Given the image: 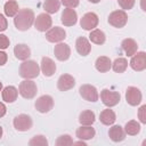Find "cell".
I'll return each instance as SVG.
<instances>
[{
    "label": "cell",
    "instance_id": "6da1fadb",
    "mask_svg": "<svg viewBox=\"0 0 146 146\" xmlns=\"http://www.w3.org/2000/svg\"><path fill=\"white\" fill-rule=\"evenodd\" d=\"M34 13L32 9L24 8L19 9L18 13L14 16V24L19 31H27L34 23Z\"/></svg>",
    "mask_w": 146,
    "mask_h": 146
},
{
    "label": "cell",
    "instance_id": "7a4b0ae2",
    "mask_svg": "<svg viewBox=\"0 0 146 146\" xmlns=\"http://www.w3.org/2000/svg\"><path fill=\"white\" fill-rule=\"evenodd\" d=\"M40 74V66L35 60H23L19 66V75L24 79H34Z\"/></svg>",
    "mask_w": 146,
    "mask_h": 146
},
{
    "label": "cell",
    "instance_id": "3957f363",
    "mask_svg": "<svg viewBox=\"0 0 146 146\" xmlns=\"http://www.w3.org/2000/svg\"><path fill=\"white\" fill-rule=\"evenodd\" d=\"M18 92L21 94V96L23 98H26V99L33 98L38 92V88H36L35 82H33L30 79H25L24 81H22L19 83Z\"/></svg>",
    "mask_w": 146,
    "mask_h": 146
},
{
    "label": "cell",
    "instance_id": "277c9868",
    "mask_svg": "<svg viewBox=\"0 0 146 146\" xmlns=\"http://www.w3.org/2000/svg\"><path fill=\"white\" fill-rule=\"evenodd\" d=\"M107 21H108L110 25H112L113 27L121 29L127 24L128 15H127L125 10H114V11H112L110 14Z\"/></svg>",
    "mask_w": 146,
    "mask_h": 146
},
{
    "label": "cell",
    "instance_id": "5b68a950",
    "mask_svg": "<svg viewBox=\"0 0 146 146\" xmlns=\"http://www.w3.org/2000/svg\"><path fill=\"white\" fill-rule=\"evenodd\" d=\"M100 99L105 106L113 107L119 104L121 99V95L117 91H112L110 89H103L100 91Z\"/></svg>",
    "mask_w": 146,
    "mask_h": 146
},
{
    "label": "cell",
    "instance_id": "8992f818",
    "mask_svg": "<svg viewBox=\"0 0 146 146\" xmlns=\"http://www.w3.org/2000/svg\"><path fill=\"white\" fill-rule=\"evenodd\" d=\"M34 27L35 30L40 31V32H46L51 27L52 24V18L50 17L49 14L47 13H42L39 14L35 18H34Z\"/></svg>",
    "mask_w": 146,
    "mask_h": 146
},
{
    "label": "cell",
    "instance_id": "52a82bcc",
    "mask_svg": "<svg viewBox=\"0 0 146 146\" xmlns=\"http://www.w3.org/2000/svg\"><path fill=\"white\" fill-rule=\"evenodd\" d=\"M34 106H35V110L38 112H40V113H48L54 107V99L49 95H43V96L39 97L35 100Z\"/></svg>",
    "mask_w": 146,
    "mask_h": 146
},
{
    "label": "cell",
    "instance_id": "ba28073f",
    "mask_svg": "<svg viewBox=\"0 0 146 146\" xmlns=\"http://www.w3.org/2000/svg\"><path fill=\"white\" fill-rule=\"evenodd\" d=\"M13 124L17 131H27L32 128L33 122L31 116H29L27 114H18L17 116H15Z\"/></svg>",
    "mask_w": 146,
    "mask_h": 146
},
{
    "label": "cell",
    "instance_id": "9c48e42d",
    "mask_svg": "<svg viewBox=\"0 0 146 146\" xmlns=\"http://www.w3.org/2000/svg\"><path fill=\"white\" fill-rule=\"evenodd\" d=\"M98 23H99L98 16L95 13H92V11L86 13L82 16V18L80 19V25L86 31H91V30L96 29L97 25H98Z\"/></svg>",
    "mask_w": 146,
    "mask_h": 146
},
{
    "label": "cell",
    "instance_id": "30bf717a",
    "mask_svg": "<svg viewBox=\"0 0 146 146\" xmlns=\"http://www.w3.org/2000/svg\"><path fill=\"white\" fill-rule=\"evenodd\" d=\"M65 38H66V32L63 27L55 26V27H50L48 31H46V39L49 42L58 43V42H62Z\"/></svg>",
    "mask_w": 146,
    "mask_h": 146
},
{
    "label": "cell",
    "instance_id": "8fae6325",
    "mask_svg": "<svg viewBox=\"0 0 146 146\" xmlns=\"http://www.w3.org/2000/svg\"><path fill=\"white\" fill-rule=\"evenodd\" d=\"M130 66L133 71L141 72L146 68V52L145 51H137L133 56H131Z\"/></svg>",
    "mask_w": 146,
    "mask_h": 146
},
{
    "label": "cell",
    "instance_id": "7c38bea8",
    "mask_svg": "<svg viewBox=\"0 0 146 146\" xmlns=\"http://www.w3.org/2000/svg\"><path fill=\"white\" fill-rule=\"evenodd\" d=\"M143 95L137 87H128L125 90V100L130 106H137L141 103Z\"/></svg>",
    "mask_w": 146,
    "mask_h": 146
},
{
    "label": "cell",
    "instance_id": "4fadbf2b",
    "mask_svg": "<svg viewBox=\"0 0 146 146\" xmlns=\"http://www.w3.org/2000/svg\"><path fill=\"white\" fill-rule=\"evenodd\" d=\"M79 92L83 99H86L88 102H92V103L97 102L98 97H99L96 87H94L91 84H82L79 89Z\"/></svg>",
    "mask_w": 146,
    "mask_h": 146
},
{
    "label": "cell",
    "instance_id": "5bb4252c",
    "mask_svg": "<svg viewBox=\"0 0 146 146\" xmlns=\"http://www.w3.org/2000/svg\"><path fill=\"white\" fill-rule=\"evenodd\" d=\"M54 54H55V57L60 60V62H65L70 58L71 56V48L67 43H64V42H58L55 48H54Z\"/></svg>",
    "mask_w": 146,
    "mask_h": 146
},
{
    "label": "cell",
    "instance_id": "9a60e30c",
    "mask_svg": "<svg viewBox=\"0 0 146 146\" xmlns=\"http://www.w3.org/2000/svg\"><path fill=\"white\" fill-rule=\"evenodd\" d=\"M60 21H62L64 26H73V25H75L76 22H78L76 11L73 8L64 9L63 13H62V16H60Z\"/></svg>",
    "mask_w": 146,
    "mask_h": 146
},
{
    "label": "cell",
    "instance_id": "2e32d148",
    "mask_svg": "<svg viewBox=\"0 0 146 146\" xmlns=\"http://www.w3.org/2000/svg\"><path fill=\"white\" fill-rule=\"evenodd\" d=\"M75 86V79L71 74H62L57 80V88L60 91H67Z\"/></svg>",
    "mask_w": 146,
    "mask_h": 146
},
{
    "label": "cell",
    "instance_id": "e0dca14e",
    "mask_svg": "<svg viewBox=\"0 0 146 146\" xmlns=\"http://www.w3.org/2000/svg\"><path fill=\"white\" fill-rule=\"evenodd\" d=\"M40 70L43 73L44 76L49 78V76L55 74V72H56V64H55V62L50 57H42Z\"/></svg>",
    "mask_w": 146,
    "mask_h": 146
},
{
    "label": "cell",
    "instance_id": "ac0fdd59",
    "mask_svg": "<svg viewBox=\"0 0 146 146\" xmlns=\"http://www.w3.org/2000/svg\"><path fill=\"white\" fill-rule=\"evenodd\" d=\"M75 49L81 56H88L91 51V44L84 36H79L75 41Z\"/></svg>",
    "mask_w": 146,
    "mask_h": 146
},
{
    "label": "cell",
    "instance_id": "d6986e66",
    "mask_svg": "<svg viewBox=\"0 0 146 146\" xmlns=\"http://www.w3.org/2000/svg\"><path fill=\"white\" fill-rule=\"evenodd\" d=\"M121 48L122 50L125 52V55L128 57H131L133 56L137 51H138V44L137 42L131 39V38H128V39H124L122 42H121Z\"/></svg>",
    "mask_w": 146,
    "mask_h": 146
},
{
    "label": "cell",
    "instance_id": "ffe728a7",
    "mask_svg": "<svg viewBox=\"0 0 146 146\" xmlns=\"http://www.w3.org/2000/svg\"><path fill=\"white\" fill-rule=\"evenodd\" d=\"M14 55L19 60H26L31 56V49L25 43H18L14 48Z\"/></svg>",
    "mask_w": 146,
    "mask_h": 146
},
{
    "label": "cell",
    "instance_id": "44dd1931",
    "mask_svg": "<svg viewBox=\"0 0 146 146\" xmlns=\"http://www.w3.org/2000/svg\"><path fill=\"white\" fill-rule=\"evenodd\" d=\"M75 135H76V137L79 139L89 140V139H92L95 137L96 131H95V129L91 125H81L80 128L76 129Z\"/></svg>",
    "mask_w": 146,
    "mask_h": 146
},
{
    "label": "cell",
    "instance_id": "7402d4cb",
    "mask_svg": "<svg viewBox=\"0 0 146 146\" xmlns=\"http://www.w3.org/2000/svg\"><path fill=\"white\" fill-rule=\"evenodd\" d=\"M108 136L114 143H119L124 140L125 138V131L121 125H113L108 130Z\"/></svg>",
    "mask_w": 146,
    "mask_h": 146
},
{
    "label": "cell",
    "instance_id": "603a6c76",
    "mask_svg": "<svg viewBox=\"0 0 146 146\" xmlns=\"http://www.w3.org/2000/svg\"><path fill=\"white\" fill-rule=\"evenodd\" d=\"M111 66H112V62H111L110 57H107V56H100L95 62V67L100 73L108 72L111 70Z\"/></svg>",
    "mask_w": 146,
    "mask_h": 146
},
{
    "label": "cell",
    "instance_id": "cb8c5ba5",
    "mask_svg": "<svg viewBox=\"0 0 146 146\" xmlns=\"http://www.w3.org/2000/svg\"><path fill=\"white\" fill-rule=\"evenodd\" d=\"M99 120H100V122H102L104 125H112V124L115 122V120H116V115H115V113H114L112 110H110V107H108V108H106V110H104V111L100 112V114H99Z\"/></svg>",
    "mask_w": 146,
    "mask_h": 146
},
{
    "label": "cell",
    "instance_id": "d4e9b609",
    "mask_svg": "<svg viewBox=\"0 0 146 146\" xmlns=\"http://www.w3.org/2000/svg\"><path fill=\"white\" fill-rule=\"evenodd\" d=\"M18 90L14 86H8L2 90V99L6 103H14L17 99Z\"/></svg>",
    "mask_w": 146,
    "mask_h": 146
},
{
    "label": "cell",
    "instance_id": "484cf974",
    "mask_svg": "<svg viewBox=\"0 0 146 146\" xmlns=\"http://www.w3.org/2000/svg\"><path fill=\"white\" fill-rule=\"evenodd\" d=\"M96 120L95 113L90 110H86L82 111L79 115V122L81 125H91Z\"/></svg>",
    "mask_w": 146,
    "mask_h": 146
},
{
    "label": "cell",
    "instance_id": "4316f807",
    "mask_svg": "<svg viewBox=\"0 0 146 146\" xmlns=\"http://www.w3.org/2000/svg\"><path fill=\"white\" fill-rule=\"evenodd\" d=\"M89 40L95 44H104L105 41H106V35L102 30L94 29V30L90 31Z\"/></svg>",
    "mask_w": 146,
    "mask_h": 146
},
{
    "label": "cell",
    "instance_id": "83f0119b",
    "mask_svg": "<svg viewBox=\"0 0 146 146\" xmlns=\"http://www.w3.org/2000/svg\"><path fill=\"white\" fill-rule=\"evenodd\" d=\"M19 8H18V3L15 1V0H9L5 3V7H3V11H5V15L8 16V17H14L17 13H18Z\"/></svg>",
    "mask_w": 146,
    "mask_h": 146
},
{
    "label": "cell",
    "instance_id": "f1b7e54d",
    "mask_svg": "<svg viewBox=\"0 0 146 146\" xmlns=\"http://www.w3.org/2000/svg\"><path fill=\"white\" fill-rule=\"evenodd\" d=\"M124 131H125V133L129 135V136H136V135H138L139 131H140V124H139L137 121H135V120H130V121H128V122L125 123V125H124Z\"/></svg>",
    "mask_w": 146,
    "mask_h": 146
},
{
    "label": "cell",
    "instance_id": "f546056e",
    "mask_svg": "<svg viewBox=\"0 0 146 146\" xmlns=\"http://www.w3.org/2000/svg\"><path fill=\"white\" fill-rule=\"evenodd\" d=\"M111 67L116 73H123L127 70V67H128V60L125 58H123V57H119V58H116L112 63V66Z\"/></svg>",
    "mask_w": 146,
    "mask_h": 146
},
{
    "label": "cell",
    "instance_id": "4dcf8cb0",
    "mask_svg": "<svg viewBox=\"0 0 146 146\" xmlns=\"http://www.w3.org/2000/svg\"><path fill=\"white\" fill-rule=\"evenodd\" d=\"M60 1L59 0H46L43 2V9L47 14H55L59 10Z\"/></svg>",
    "mask_w": 146,
    "mask_h": 146
},
{
    "label": "cell",
    "instance_id": "1f68e13d",
    "mask_svg": "<svg viewBox=\"0 0 146 146\" xmlns=\"http://www.w3.org/2000/svg\"><path fill=\"white\" fill-rule=\"evenodd\" d=\"M30 146H47L48 145V140L44 136L42 135H36L34 137H32L29 141Z\"/></svg>",
    "mask_w": 146,
    "mask_h": 146
},
{
    "label": "cell",
    "instance_id": "d6a6232c",
    "mask_svg": "<svg viewBox=\"0 0 146 146\" xmlns=\"http://www.w3.org/2000/svg\"><path fill=\"white\" fill-rule=\"evenodd\" d=\"M73 145V139L70 135H62L56 140V146H70Z\"/></svg>",
    "mask_w": 146,
    "mask_h": 146
},
{
    "label": "cell",
    "instance_id": "836d02e7",
    "mask_svg": "<svg viewBox=\"0 0 146 146\" xmlns=\"http://www.w3.org/2000/svg\"><path fill=\"white\" fill-rule=\"evenodd\" d=\"M117 2L123 10L132 9V7L135 6V0H117Z\"/></svg>",
    "mask_w": 146,
    "mask_h": 146
},
{
    "label": "cell",
    "instance_id": "e575fe53",
    "mask_svg": "<svg viewBox=\"0 0 146 146\" xmlns=\"http://www.w3.org/2000/svg\"><path fill=\"white\" fill-rule=\"evenodd\" d=\"M60 2H62V5L65 6L66 8H73V9H74L75 7L79 6L80 0H60Z\"/></svg>",
    "mask_w": 146,
    "mask_h": 146
},
{
    "label": "cell",
    "instance_id": "d590c367",
    "mask_svg": "<svg viewBox=\"0 0 146 146\" xmlns=\"http://www.w3.org/2000/svg\"><path fill=\"white\" fill-rule=\"evenodd\" d=\"M138 119L141 123H146V105H141L138 111Z\"/></svg>",
    "mask_w": 146,
    "mask_h": 146
},
{
    "label": "cell",
    "instance_id": "8d00e7d4",
    "mask_svg": "<svg viewBox=\"0 0 146 146\" xmlns=\"http://www.w3.org/2000/svg\"><path fill=\"white\" fill-rule=\"evenodd\" d=\"M9 43H10V41H9L8 36L5 34H0V49H2V50L7 49L9 47Z\"/></svg>",
    "mask_w": 146,
    "mask_h": 146
},
{
    "label": "cell",
    "instance_id": "74e56055",
    "mask_svg": "<svg viewBox=\"0 0 146 146\" xmlns=\"http://www.w3.org/2000/svg\"><path fill=\"white\" fill-rule=\"evenodd\" d=\"M7 27H8V22H7V18L2 15V14H0V32H3V31H6L7 30Z\"/></svg>",
    "mask_w": 146,
    "mask_h": 146
},
{
    "label": "cell",
    "instance_id": "f35d334b",
    "mask_svg": "<svg viewBox=\"0 0 146 146\" xmlns=\"http://www.w3.org/2000/svg\"><path fill=\"white\" fill-rule=\"evenodd\" d=\"M7 59H8L7 54L5 51H1L0 50V66H3L7 63Z\"/></svg>",
    "mask_w": 146,
    "mask_h": 146
},
{
    "label": "cell",
    "instance_id": "ab89813d",
    "mask_svg": "<svg viewBox=\"0 0 146 146\" xmlns=\"http://www.w3.org/2000/svg\"><path fill=\"white\" fill-rule=\"evenodd\" d=\"M6 112H7V107H6V105H5L3 103L0 102V117L5 116V115H6Z\"/></svg>",
    "mask_w": 146,
    "mask_h": 146
},
{
    "label": "cell",
    "instance_id": "60d3db41",
    "mask_svg": "<svg viewBox=\"0 0 146 146\" xmlns=\"http://www.w3.org/2000/svg\"><path fill=\"white\" fill-rule=\"evenodd\" d=\"M73 145H82V146H87V144L81 139L80 141H73Z\"/></svg>",
    "mask_w": 146,
    "mask_h": 146
},
{
    "label": "cell",
    "instance_id": "b9f144b4",
    "mask_svg": "<svg viewBox=\"0 0 146 146\" xmlns=\"http://www.w3.org/2000/svg\"><path fill=\"white\" fill-rule=\"evenodd\" d=\"M89 2H91V3H98L100 0H88Z\"/></svg>",
    "mask_w": 146,
    "mask_h": 146
},
{
    "label": "cell",
    "instance_id": "7bdbcfd3",
    "mask_svg": "<svg viewBox=\"0 0 146 146\" xmlns=\"http://www.w3.org/2000/svg\"><path fill=\"white\" fill-rule=\"evenodd\" d=\"M2 133H3V130H2V127L0 125V139H1V137H2Z\"/></svg>",
    "mask_w": 146,
    "mask_h": 146
},
{
    "label": "cell",
    "instance_id": "ee69618b",
    "mask_svg": "<svg viewBox=\"0 0 146 146\" xmlns=\"http://www.w3.org/2000/svg\"><path fill=\"white\" fill-rule=\"evenodd\" d=\"M1 90H2V82L0 81V91H1Z\"/></svg>",
    "mask_w": 146,
    "mask_h": 146
}]
</instances>
